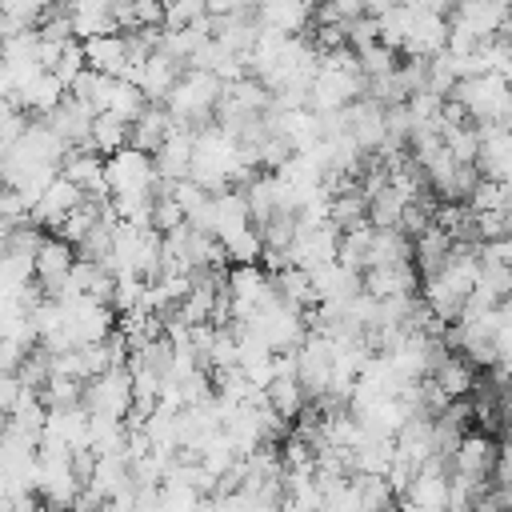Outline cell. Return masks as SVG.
I'll use <instances>...</instances> for the list:
<instances>
[{
    "mask_svg": "<svg viewBox=\"0 0 512 512\" xmlns=\"http://www.w3.org/2000/svg\"><path fill=\"white\" fill-rule=\"evenodd\" d=\"M264 400H268V408H272L280 420H288V424H292V420L304 412V404H308V396H304L296 372H276V376L264 384Z\"/></svg>",
    "mask_w": 512,
    "mask_h": 512,
    "instance_id": "17",
    "label": "cell"
},
{
    "mask_svg": "<svg viewBox=\"0 0 512 512\" xmlns=\"http://www.w3.org/2000/svg\"><path fill=\"white\" fill-rule=\"evenodd\" d=\"M76 260V248L68 240H60L56 232L40 240L36 256H32V280L44 288V296H56V288L68 280V268Z\"/></svg>",
    "mask_w": 512,
    "mask_h": 512,
    "instance_id": "7",
    "label": "cell"
},
{
    "mask_svg": "<svg viewBox=\"0 0 512 512\" xmlns=\"http://www.w3.org/2000/svg\"><path fill=\"white\" fill-rule=\"evenodd\" d=\"M512 12V0H468V4H456L448 24L472 32L476 40H492L504 24V16Z\"/></svg>",
    "mask_w": 512,
    "mask_h": 512,
    "instance_id": "10",
    "label": "cell"
},
{
    "mask_svg": "<svg viewBox=\"0 0 512 512\" xmlns=\"http://www.w3.org/2000/svg\"><path fill=\"white\" fill-rule=\"evenodd\" d=\"M84 64L104 72V76H124V60H128V44L124 32H104V36H84Z\"/></svg>",
    "mask_w": 512,
    "mask_h": 512,
    "instance_id": "15",
    "label": "cell"
},
{
    "mask_svg": "<svg viewBox=\"0 0 512 512\" xmlns=\"http://www.w3.org/2000/svg\"><path fill=\"white\" fill-rule=\"evenodd\" d=\"M292 356H296V380H300L304 396H308V400L324 396L328 384H332V348H328V340H324L320 332H308V336L292 348Z\"/></svg>",
    "mask_w": 512,
    "mask_h": 512,
    "instance_id": "4",
    "label": "cell"
},
{
    "mask_svg": "<svg viewBox=\"0 0 512 512\" xmlns=\"http://www.w3.org/2000/svg\"><path fill=\"white\" fill-rule=\"evenodd\" d=\"M452 100L464 104L472 124H500L512 112V84L500 72H484V76H464L452 88Z\"/></svg>",
    "mask_w": 512,
    "mask_h": 512,
    "instance_id": "2",
    "label": "cell"
},
{
    "mask_svg": "<svg viewBox=\"0 0 512 512\" xmlns=\"http://www.w3.org/2000/svg\"><path fill=\"white\" fill-rule=\"evenodd\" d=\"M432 380L448 392V400L472 396V388H476V364H472L464 352H452V348H448V356L432 368Z\"/></svg>",
    "mask_w": 512,
    "mask_h": 512,
    "instance_id": "18",
    "label": "cell"
},
{
    "mask_svg": "<svg viewBox=\"0 0 512 512\" xmlns=\"http://www.w3.org/2000/svg\"><path fill=\"white\" fill-rule=\"evenodd\" d=\"M128 8H132V28H164V0H132Z\"/></svg>",
    "mask_w": 512,
    "mask_h": 512,
    "instance_id": "28",
    "label": "cell"
},
{
    "mask_svg": "<svg viewBox=\"0 0 512 512\" xmlns=\"http://www.w3.org/2000/svg\"><path fill=\"white\" fill-rule=\"evenodd\" d=\"M476 284H480V288H488L496 300H508V296H512V268H508V264H500V260H488V256H480V272H476Z\"/></svg>",
    "mask_w": 512,
    "mask_h": 512,
    "instance_id": "26",
    "label": "cell"
},
{
    "mask_svg": "<svg viewBox=\"0 0 512 512\" xmlns=\"http://www.w3.org/2000/svg\"><path fill=\"white\" fill-rule=\"evenodd\" d=\"M444 40H448V20L424 12L420 4H412V24H408V36H404V44H400V56H420V60H428V56L444 52Z\"/></svg>",
    "mask_w": 512,
    "mask_h": 512,
    "instance_id": "11",
    "label": "cell"
},
{
    "mask_svg": "<svg viewBox=\"0 0 512 512\" xmlns=\"http://www.w3.org/2000/svg\"><path fill=\"white\" fill-rule=\"evenodd\" d=\"M492 476H496V484H508L512 480V436L496 448V472Z\"/></svg>",
    "mask_w": 512,
    "mask_h": 512,
    "instance_id": "30",
    "label": "cell"
},
{
    "mask_svg": "<svg viewBox=\"0 0 512 512\" xmlns=\"http://www.w3.org/2000/svg\"><path fill=\"white\" fill-rule=\"evenodd\" d=\"M60 176H68L76 188H84V196H96V200L108 196V184H104V156L92 152V148H84V144L64 152Z\"/></svg>",
    "mask_w": 512,
    "mask_h": 512,
    "instance_id": "12",
    "label": "cell"
},
{
    "mask_svg": "<svg viewBox=\"0 0 512 512\" xmlns=\"http://www.w3.org/2000/svg\"><path fill=\"white\" fill-rule=\"evenodd\" d=\"M0 216H4V184H0Z\"/></svg>",
    "mask_w": 512,
    "mask_h": 512,
    "instance_id": "32",
    "label": "cell"
},
{
    "mask_svg": "<svg viewBox=\"0 0 512 512\" xmlns=\"http://www.w3.org/2000/svg\"><path fill=\"white\" fill-rule=\"evenodd\" d=\"M104 184L112 192H156V164L148 152L124 144L120 152L104 156Z\"/></svg>",
    "mask_w": 512,
    "mask_h": 512,
    "instance_id": "3",
    "label": "cell"
},
{
    "mask_svg": "<svg viewBox=\"0 0 512 512\" xmlns=\"http://www.w3.org/2000/svg\"><path fill=\"white\" fill-rule=\"evenodd\" d=\"M168 128H172V112H168L164 104H148V108L128 124V144L152 156V152L164 144Z\"/></svg>",
    "mask_w": 512,
    "mask_h": 512,
    "instance_id": "16",
    "label": "cell"
},
{
    "mask_svg": "<svg viewBox=\"0 0 512 512\" xmlns=\"http://www.w3.org/2000/svg\"><path fill=\"white\" fill-rule=\"evenodd\" d=\"M112 84H116V76H104V72H96V68L84 64V68L76 72V80L68 84V96H76L92 116H100V112H108Z\"/></svg>",
    "mask_w": 512,
    "mask_h": 512,
    "instance_id": "19",
    "label": "cell"
},
{
    "mask_svg": "<svg viewBox=\"0 0 512 512\" xmlns=\"http://www.w3.org/2000/svg\"><path fill=\"white\" fill-rule=\"evenodd\" d=\"M480 128V152H476V172L500 184H512V136L500 124H476Z\"/></svg>",
    "mask_w": 512,
    "mask_h": 512,
    "instance_id": "8",
    "label": "cell"
},
{
    "mask_svg": "<svg viewBox=\"0 0 512 512\" xmlns=\"http://www.w3.org/2000/svg\"><path fill=\"white\" fill-rule=\"evenodd\" d=\"M4 160H8V144L0 140V168H4Z\"/></svg>",
    "mask_w": 512,
    "mask_h": 512,
    "instance_id": "31",
    "label": "cell"
},
{
    "mask_svg": "<svg viewBox=\"0 0 512 512\" xmlns=\"http://www.w3.org/2000/svg\"><path fill=\"white\" fill-rule=\"evenodd\" d=\"M496 472V440L488 432H464L456 452L448 456V476H464L476 484H488Z\"/></svg>",
    "mask_w": 512,
    "mask_h": 512,
    "instance_id": "5",
    "label": "cell"
},
{
    "mask_svg": "<svg viewBox=\"0 0 512 512\" xmlns=\"http://www.w3.org/2000/svg\"><path fill=\"white\" fill-rule=\"evenodd\" d=\"M404 204H408V200H404L392 184L376 188V192L368 196V224H372V228H396V224H400Z\"/></svg>",
    "mask_w": 512,
    "mask_h": 512,
    "instance_id": "23",
    "label": "cell"
},
{
    "mask_svg": "<svg viewBox=\"0 0 512 512\" xmlns=\"http://www.w3.org/2000/svg\"><path fill=\"white\" fill-rule=\"evenodd\" d=\"M220 92H224V80L220 76H212L208 68H184L180 80H176V88L168 92L164 108L172 112L176 124L200 132V128L212 124V108H216Z\"/></svg>",
    "mask_w": 512,
    "mask_h": 512,
    "instance_id": "1",
    "label": "cell"
},
{
    "mask_svg": "<svg viewBox=\"0 0 512 512\" xmlns=\"http://www.w3.org/2000/svg\"><path fill=\"white\" fill-rule=\"evenodd\" d=\"M180 72H184V64L156 48V52L144 60V68L136 72V80H132V84L144 92V100H148V104H164V100H168V92L176 88Z\"/></svg>",
    "mask_w": 512,
    "mask_h": 512,
    "instance_id": "13",
    "label": "cell"
},
{
    "mask_svg": "<svg viewBox=\"0 0 512 512\" xmlns=\"http://www.w3.org/2000/svg\"><path fill=\"white\" fill-rule=\"evenodd\" d=\"M80 68H84V44L72 36V40L60 48V56H56V64H52L48 72H52V76H56V80L68 88V84L76 80V72H80Z\"/></svg>",
    "mask_w": 512,
    "mask_h": 512,
    "instance_id": "27",
    "label": "cell"
},
{
    "mask_svg": "<svg viewBox=\"0 0 512 512\" xmlns=\"http://www.w3.org/2000/svg\"><path fill=\"white\" fill-rule=\"evenodd\" d=\"M412 260V236L400 228H372V244H368V264H400Z\"/></svg>",
    "mask_w": 512,
    "mask_h": 512,
    "instance_id": "21",
    "label": "cell"
},
{
    "mask_svg": "<svg viewBox=\"0 0 512 512\" xmlns=\"http://www.w3.org/2000/svg\"><path fill=\"white\" fill-rule=\"evenodd\" d=\"M364 280V292L384 300V296H416L420 288V272L412 260H400V264H372L360 272Z\"/></svg>",
    "mask_w": 512,
    "mask_h": 512,
    "instance_id": "9",
    "label": "cell"
},
{
    "mask_svg": "<svg viewBox=\"0 0 512 512\" xmlns=\"http://www.w3.org/2000/svg\"><path fill=\"white\" fill-rule=\"evenodd\" d=\"M480 256H488V260H500V264H508V268H512V236H500V240H488V244H480Z\"/></svg>",
    "mask_w": 512,
    "mask_h": 512,
    "instance_id": "29",
    "label": "cell"
},
{
    "mask_svg": "<svg viewBox=\"0 0 512 512\" xmlns=\"http://www.w3.org/2000/svg\"><path fill=\"white\" fill-rule=\"evenodd\" d=\"M144 108H148V100H144V92H140L132 80H116V84H112V96H108V112H112V116H120L124 124H132Z\"/></svg>",
    "mask_w": 512,
    "mask_h": 512,
    "instance_id": "24",
    "label": "cell"
},
{
    "mask_svg": "<svg viewBox=\"0 0 512 512\" xmlns=\"http://www.w3.org/2000/svg\"><path fill=\"white\" fill-rule=\"evenodd\" d=\"M192 152H196V132L172 120V128H168V136H164V144L152 152L156 180H164V184L184 180V176H188V168H192Z\"/></svg>",
    "mask_w": 512,
    "mask_h": 512,
    "instance_id": "6",
    "label": "cell"
},
{
    "mask_svg": "<svg viewBox=\"0 0 512 512\" xmlns=\"http://www.w3.org/2000/svg\"><path fill=\"white\" fill-rule=\"evenodd\" d=\"M508 300H512V296H508Z\"/></svg>",
    "mask_w": 512,
    "mask_h": 512,
    "instance_id": "33",
    "label": "cell"
},
{
    "mask_svg": "<svg viewBox=\"0 0 512 512\" xmlns=\"http://www.w3.org/2000/svg\"><path fill=\"white\" fill-rule=\"evenodd\" d=\"M84 200V188H76L68 176H56L44 192H40V200L32 204V212H28V220H36V224H44V228H56L76 204Z\"/></svg>",
    "mask_w": 512,
    "mask_h": 512,
    "instance_id": "14",
    "label": "cell"
},
{
    "mask_svg": "<svg viewBox=\"0 0 512 512\" xmlns=\"http://www.w3.org/2000/svg\"><path fill=\"white\" fill-rule=\"evenodd\" d=\"M220 248H224V256H228V264H256V260H260V252H264L256 224H252V228H244V232H236V236H228Z\"/></svg>",
    "mask_w": 512,
    "mask_h": 512,
    "instance_id": "25",
    "label": "cell"
},
{
    "mask_svg": "<svg viewBox=\"0 0 512 512\" xmlns=\"http://www.w3.org/2000/svg\"><path fill=\"white\" fill-rule=\"evenodd\" d=\"M364 220H368V196L360 192V184H344L340 192L328 196V224H332L336 232L356 228V224H364Z\"/></svg>",
    "mask_w": 512,
    "mask_h": 512,
    "instance_id": "20",
    "label": "cell"
},
{
    "mask_svg": "<svg viewBox=\"0 0 512 512\" xmlns=\"http://www.w3.org/2000/svg\"><path fill=\"white\" fill-rule=\"evenodd\" d=\"M124 144H128V124H124L120 116H112V112L92 116V136H88V148H92V152L112 156V152H120Z\"/></svg>",
    "mask_w": 512,
    "mask_h": 512,
    "instance_id": "22",
    "label": "cell"
}]
</instances>
